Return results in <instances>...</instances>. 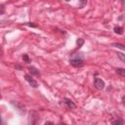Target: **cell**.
Segmentation results:
<instances>
[{
	"mask_svg": "<svg viewBox=\"0 0 125 125\" xmlns=\"http://www.w3.org/2000/svg\"><path fill=\"white\" fill-rule=\"evenodd\" d=\"M112 125H123V121L120 118H116L114 120H112Z\"/></svg>",
	"mask_w": 125,
	"mask_h": 125,
	"instance_id": "8",
	"label": "cell"
},
{
	"mask_svg": "<svg viewBox=\"0 0 125 125\" xmlns=\"http://www.w3.org/2000/svg\"><path fill=\"white\" fill-rule=\"evenodd\" d=\"M63 103L68 106V108H70V109H74L75 107H76V104L71 101V100H69V99H66V98H64L63 99Z\"/></svg>",
	"mask_w": 125,
	"mask_h": 125,
	"instance_id": "5",
	"label": "cell"
},
{
	"mask_svg": "<svg viewBox=\"0 0 125 125\" xmlns=\"http://www.w3.org/2000/svg\"><path fill=\"white\" fill-rule=\"evenodd\" d=\"M37 120H38V116H37L36 112L35 111L29 112V115H28V123H29V125H36L37 124Z\"/></svg>",
	"mask_w": 125,
	"mask_h": 125,
	"instance_id": "2",
	"label": "cell"
},
{
	"mask_svg": "<svg viewBox=\"0 0 125 125\" xmlns=\"http://www.w3.org/2000/svg\"><path fill=\"white\" fill-rule=\"evenodd\" d=\"M112 46L117 47V48L122 49V50H124V51H125V45H122V44H120V43H112Z\"/></svg>",
	"mask_w": 125,
	"mask_h": 125,
	"instance_id": "10",
	"label": "cell"
},
{
	"mask_svg": "<svg viewBox=\"0 0 125 125\" xmlns=\"http://www.w3.org/2000/svg\"><path fill=\"white\" fill-rule=\"evenodd\" d=\"M69 63L74 67H80L84 64V62H83V59L81 56H75L69 60Z\"/></svg>",
	"mask_w": 125,
	"mask_h": 125,
	"instance_id": "1",
	"label": "cell"
},
{
	"mask_svg": "<svg viewBox=\"0 0 125 125\" xmlns=\"http://www.w3.org/2000/svg\"><path fill=\"white\" fill-rule=\"evenodd\" d=\"M0 7H1V12H0V15H3V14H4V5H3V4H1V5H0Z\"/></svg>",
	"mask_w": 125,
	"mask_h": 125,
	"instance_id": "15",
	"label": "cell"
},
{
	"mask_svg": "<svg viewBox=\"0 0 125 125\" xmlns=\"http://www.w3.org/2000/svg\"><path fill=\"white\" fill-rule=\"evenodd\" d=\"M86 3H87L86 1H84V2H81V6H80V8H82L84 5H86Z\"/></svg>",
	"mask_w": 125,
	"mask_h": 125,
	"instance_id": "17",
	"label": "cell"
},
{
	"mask_svg": "<svg viewBox=\"0 0 125 125\" xmlns=\"http://www.w3.org/2000/svg\"><path fill=\"white\" fill-rule=\"evenodd\" d=\"M45 125H54V123L51 122V121H47V122L45 123Z\"/></svg>",
	"mask_w": 125,
	"mask_h": 125,
	"instance_id": "16",
	"label": "cell"
},
{
	"mask_svg": "<svg viewBox=\"0 0 125 125\" xmlns=\"http://www.w3.org/2000/svg\"><path fill=\"white\" fill-rule=\"evenodd\" d=\"M94 86L98 90H102V89L104 88V82L101 78H95V80H94Z\"/></svg>",
	"mask_w": 125,
	"mask_h": 125,
	"instance_id": "3",
	"label": "cell"
},
{
	"mask_svg": "<svg viewBox=\"0 0 125 125\" xmlns=\"http://www.w3.org/2000/svg\"><path fill=\"white\" fill-rule=\"evenodd\" d=\"M113 30H114V32H115V33H117V34H120V35L123 33V28H122L121 26H115Z\"/></svg>",
	"mask_w": 125,
	"mask_h": 125,
	"instance_id": "9",
	"label": "cell"
},
{
	"mask_svg": "<svg viewBox=\"0 0 125 125\" xmlns=\"http://www.w3.org/2000/svg\"><path fill=\"white\" fill-rule=\"evenodd\" d=\"M28 70H29V72L32 74V75H40V72H39V70L36 68V67H34V66H29L28 67Z\"/></svg>",
	"mask_w": 125,
	"mask_h": 125,
	"instance_id": "6",
	"label": "cell"
},
{
	"mask_svg": "<svg viewBox=\"0 0 125 125\" xmlns=\"http://www.w3.org/2000/svg\"><path fill=\"white\" fill-rule=\"evenodd\" d=\"M24 24H26V25H29V26H32V27H36V24H33L32 22H25Z\"/></svg>",
	"mask_w": 125,
	"mask_h": 125,
	"instance_id": "14",
	"label": "cell"
},
{
	"mask_svg": "<svg viewBox=\"0 0 125 125\" xmlns=\"http://www.w3.org/2000/svg\"><path fill=\"white\" fill-rule=\"evenodd\" d=\"M22 60L25 62H30V59L28 58V56L26 54H23L22 55Z\"/></svg>",
	"mask_w": 125,
	"mask_h": 125,
	"instance_id": "12",
	"label": "cell"
},
{
	"mask_svg": "<svg viewBox=\"0 0 125 125\" xmlns=\"http://www.w3.org/2000/svg\"><path fill=\"white\" fill-rule=\"evenodd\" d=\"M76 42H77V45H78V47H80V46H81V45L84 43V40H83V39H81V38H78V40H77Z\"/></svg>",
	"mask_w": 125,
	"mask_h": 125,
	"instance_id": "13",
	"label": "cell"
},
{
	"mask_svg": "<svg viewBox=\"0 0 125 125\" xmlns=\"http://www.w3.org/2000/svg\"><path fill=\"white\" fill-rule=\"evenodd\" d=\"M24 78H25V80L29 83V85H30V86H32L33 88L38 87V83H37V81H36V80H34L30 75L26 74V75H24Z\"/></svg>",
	"mask_w": 125,
	"mask_h": 125,
	"instance_id": "4",
	"label": "cell"
},
{
	"mask_svg": "<svg viewBox=\"0 0 125 125\" xmlns=\"http://www.w3.org/2000/svg\"><path fill=\"white\" fill-rule=\"evenodd\" d=\"M117 57L125 63V55L124 54H122V53H119V52H117Z\"/></svg>",
	"mask_w": 125,
	"mask_h": 125,
	"instance_id": "11",
	"label": "cell"
},
{
	"mask_svg": "<svg viewBox=\"0 0 125 125\" xmlns=\"http://www.w3.org/2000/svg\"><path fill=\"white\" fill-rule=\"evenodd\" d=\"M116 73L122 77H125V69L124 68H116Z\"/></svg>",
	"mask_w": 125,
	"mask_h": 125,
	"instance_id": "7",
	"label": "cell"
},
{
	"mask_svg": "<svg viewBox=\"0 0 125 125\" xmlns=\"http://www.w3.org/2000/svg\"><path fill=\"white\" fill-rule=\"evenodd\" d=\"M58 125H66V124H65V123H63V122H60Z\"/></svg>",
	"mask_w": 125,
	"mask_h": 125,
	"instance_id": "18",
	"label": "cell"
}]
</instances>
